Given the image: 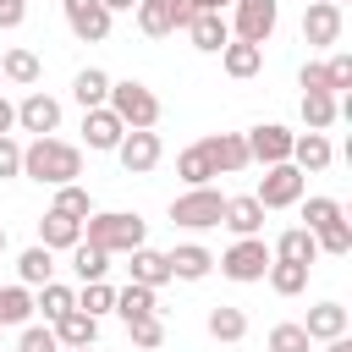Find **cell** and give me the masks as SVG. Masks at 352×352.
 Returning <instances> with one entry per match:
<instances>
[{
  "instance_id": "obj_1",
  "label": "cell",
  "mask_w": 352,
  "mask_h": 352,
  "mask_svg": "<svg viewBox=\"0 0 352 352\" xmlns=\"http://www.w3.org/2000/svg\"><path fill=\"white\" fill-rule=\"evenodd\" d=\"M22 176L38 182V187H66V182L82 176V148L60 143V138H33L22 148Z\"/></svg>"
},
{
  "instance_id": "obj_2",
  "label": "cell",
  "mask_w": 352,
  "mask_h": 352,
  "mask_svg": "<svg viewBox=\"0 0 352 352\" xmlns=\"http://www.w3.org/2000/svg\"><path fill=\"white\" fill-rule=\"evenodd\" d=\"M82 242L88 248H104L110 258L116 253H132V248H143V220L126 214V209H94L82 220Z\"/></svg>"
},
{
  "instance_id": "obj_3",
  "label": "cell",
  "mask_w": 352,
  "mask_h": 352,
  "mask_svg": "<svg viewBox=\"0 0 352 352\" xmlns=\"http://www.w3.org/2000/svg\"><path fill=\"white\" fill-rule=\"evenodd\" d=\"M104 110H110V116H116L126 132H154V121H160V99H154V88H148V82H138V77L110 82Z\"/></svg>"
},
{
  "instance_id": "obj_4",
  "label": "cell",
  "mask_w": 352,
  "mask_h": 352,
  "mask_svg": "<svg viewBox=\"0 0 352 352\" xmlns=\"http://www.w3.org/2000/svg\"><path fill=\"white\" fill-rule=\"evenodd\" d=\"M270 258H275V253H270V242H264V236H236V242H231V248H226L214 264H220V275H226V280L253 286V280H264Z\"/></svg>"
},
{
  "instance_id": "obj_5",
  "label": "cell",
  "mask_w": 352,
  "mask_h": 352,
  "mask_svg": "<svg viewBox=\"0 0 352 352\" xmlns=\"http://www.w3.org/2000/svg\"><path fill=\"white\" fill-rule=\"evenodd\" d=\"M302 192H308V176L286 160V165H264V182H258V209H292V204H302Z\"/></svg>"
},
{
  "instance_id": "obj_6",
  "label": "cell",
  "mask_w": 352,
  "mask_h": 352,
  "mask_svg": "<svg viewBox=\"0 0 352 352\" xmlns=\"http://www.w3.org/2000/svg\"><path fill=\"white\" fill-rule=\"evenodd\" d=\"M220 209H226V192H214V187H187L182 198H170V220L187 231L220 226Z\"/></svg>"
},
{
  "instance_id": "obj_7",
  "label": "cell",
  "mask_w": 352,
  "mask_h": 352,
  "mask_svg": "<svg viewBox=\"0 0 352 352\" xmlns=\"http://www.w3.org/2000/svg\"><path fill=\"white\" fill-rule=\"evenodd\" d=\"M275 22H280V6L275 0H231V33L242 44H258L264 50V38L275 33Z\"/></svg>"
},
{
  "instance_id": "obj_8",
  "label": "cell",
  "mask_w": 352,
  "mask_h": 352,
  "mask_svg": "<svg viewBox=\"0 0 352 352\" xmlns=\"http://www.w3.org/2000/svg\"><path fill=\"white\" fill-rule=\"evenodd\" d=\"M242 138H248V160H253V165H286L297 132H286L280 121H264V126H253V132H242Z\"/></svg>"
},
{
  "instance_id": "obj_9",
  "label": "cell",
  "mask_w": 352,
  "mask_h": 352,
  "mask_svg": "<svg viewBox=\"0 0 352 352\" xmlns=\"http://www.w3.org/2000/svg\"><path fill=\"white\" fill-rule=\"evenodd\" d=\"M341 6H330V0H308L302 6V38L314 44V50H330L336 38H341Z\"/></svg>"
},
{
  "instance_id": "obj_10",
  "label": "cell",
  "mask_w": 352,
  "mask_h": 352,
  "mask_svg": "<svg viewBox=\"0 0 352 352\" xmlns=\"http://www.w3.org/2000/svg\"><path fill=\"white\" fill-rule=\"evenodd\" d=\"M16 126L33 132V138H55V126H60V99H50L44 88H33V94L16 104Z\"/></svg>"
},
{
  "instance_id": "obj_11",
  "label": "cell",
  "mask_w": 352,
  "mask_h": 352,
  "mask_svg": "<svg viewBox=\"0 0 352 352\" xmlns=\"http://www.w3.org/2000/svg\"><path fill=\"white\" fill-rule=\"evenodd\" d=\"M160 132H126L121 143H116V160H121V170L126 176H148L154 165H160Z\"/></svg>"
},
{
  "instance_id": "obj_12",
  "label": "cell",
  "mask_w": 352,
  "mask_h": 352,
  "mask_svg": "<svg viewBox=\"0 0 352 352\" xmlns=\"http://www.w3.org/2000/svg\"><path fill=\"white\" fill-rule=\"evenodd\" d=\"M60 6H66V28H72L82 44L110 38V11H104L99 0H60Z\"/></svg>"
},
{
  "instance_id": "obj_13",
  "label": "cell",
  "mask_w": 352,
  "mask_h": 352,
  "mask_svg": "<svg viewBox=\"0 0 352 352\" xmlns=\"http://www.w3.org/2000/svg\"><path fill=\"white\" fill-rule=\"evenodd\" d=\"M330 160H336V148H330V138H324V132H297V138H292V165H297L302 176L330 170Z\"/></svg>"
},
{
  "instance_id": "obj_14",
  "label": "cell",
  "mask_w": 352,
  "mask_h": 352,
  "mask_svg": "<svg viewBox=\"0 0 352 352\" xmlns=\"http://www.w3.org/2000/svg\"><path fill=\"white\" fill-rule=\"evenodd\" d=\"M187 38H192V50H204V55H220V50L231 44V22H226L220 11H198V16L187 22Z\"/></svg>"
},
{
  "instance_id": "obj_15",
  "label": "cell",
  "mask_w": 352,
  "mask_h": 352,
  "mask_svg": "<svg viewBox=\"0 0 352 352\" xmlns=\"http://www.w3.org/2000/svg\"><path fill=\"white\" fill-rule=\"evenodd\" d=\"M209 160H214V176H231V170H248V138L242 132H220V138H204Z\"/></svg>"
},
{
  "instance_id": "obj_16",
  "label": "cell",
  "mask_w": 352,
  "mask_h": 352,
  "mask_svg": "<svg viewBox=\"0 0 352 352\" xmlns=\"http://www.w3.org/2000/svg\"><path fill=\"white\" fill-rule=\"evenodd\" d=\"M165 264H170V280H204L214 270V253L204 242H182V248L165 253Z\"/></svg>"
},
{
  "instance_id": "obj_17",
  "label": "cell",
  "mask_w": 352,
  "mask_h": 352,
  "mask_svg": "<svg viewBox=\"0 0 352 352\" xmlns=\"http://www.w3.org/2000/svg\"><path fill=\"white\" fill-rule=\"evenodd\" d=\"M82 242V220H72V214H60V209H44V220H38V248H77Z\"/></svg>"
},
{
  "instance_id": "obj_18",
  "label": "cell",
  "mask_w": 352,
  "mask_h": 352,
  "mask_svg": "<svg viewBox=\"0 0 352 352\" xmlns=\"http://www.w3.org/2000/svg\"><path fill=\"white\" fill-rule=\"evenodd\" d=\"M346 324H352V319H346L341 302H314L308 319H302V336H308V341H336V336H346Z\"/></svg>"
},
{
  "instance_id": "obj_19",
  "label": "cell",
  "mask_w": 352,
  "mask_h": 352,
  "mask_svg": "<svg viewBox=\"0 0 352 352\" xmlns=\"http://www.w3.org/2000/svg\"><path fill=\"white\" fill-rule=\"evenodd\" d=\"M220 226H231L236 236H258V231H264V209H258V198H253V192H242V198H226V209H220Z\"/></svg>"
},
{
  "instance_id": "obj_20",
  "label": "cell",
  "mask_w": 352,
  "mask_h": 352,
  "mask_svg": "<svg viewBox=\"0 0 352 352\" xmlns=\"http://www.w3.org/2000/svg\"><path fill=\"white\" fill-rule=\"evenodd\" d=\"M126 258H132L126 270H132V280H138V286H148V292H160V286L170 280V264H165V253H160V248H148V242H143V248H132Z\"/></svg>"
},
{
  "instance_id": "obj_21",
  "label": "cell",
  "mask_w": 352,
  "mask_h": 352,
  "mask_svg": "<svg viewBox=\"0 0 352 352\" xmlns=\"http://www.w3.org/2000/svg\"><path fill=\"white\" fill-rule=\"evenodd\" d=\"M121 138H126V126H121L104 104H99V110H82V143H88V148H116Z\"/></svg>"
},
{
  "instance_id": "obj_22",
  "label": "cell",
  "mask_w": 352,
  "mask_h": 352,
  "mask_svg": "<svg viewBox=\"0 0 352 352\" xmlns=\"http://www.w3.org/2000/svg\"><path fill=\"white\" fill-rule=\"evenodd\" d=\"M220 66H226V77L248 82V77H258V66H264V50H258V44H242V38H231V44L220 50Z\"/></svg>"
},
{
  "instance_id": "obj_23",
  "label": "cell",
  "mask_w": 352,
  "mask_h": 352,
  "mask_svg": "<svg viewBox=\"0 0 352 352\" xmlns=\"http://www.w3.org/2000/svg\"><path fill=\"white\" fill-rule=\"evenodd\" d=\"M38 77H44V66H38V55H33V50H6V55H0V82L33 88Z\"/></svg>"
},
{
  "instance_id": "obj_24",
  "label": "cell",
  "mask_w": 352,
  "mask_h": 352,
  "mask_svg": "<svg viewBox=\"0 0 352 352\" xmlns=\"http://www.w3.org/2000/svg\"><path fill=\"white\" fill-rule=\"evenodd\" d=\"M275 258H286V264H314L319 258V242H314V231H302V226H292V231H280L275 236V248H270Z\"/></svg>"
},
{
  "instance_id": "obj_25",
  "label": "cell",
  "mask_w": 352,
  "mask_h": 352,
  "mask_svg": "<svg viewBox=\"0 0 352 352\" xmlns=\"http://www.w3.org/2000/svg\"><path fill=\"white\" fill-rule=\"evenodd\" d=\"M16 275H22L16 286H28V292H33V286H50V275H55V253H50V248H38V242H33V248H22Z\"/></svg>"
},
{
  "instance_id": "obj_26",
  "label": "cell",
  "mask_w": 352,
  "mask_h": 352,
  "mask_svg": "<svg viewBox=\"0 0 352 352\" xmlns=\"http://www.w3.org/2000/svg\"><path fill=\"white\" fill-rule=\"evenodd\" d=\"M50 330H55V341H60V346H94V336H99V319H88L82 308H72V314H60Z\"/></svg>"
},
{
  "instance_id": "obj_27",
  "label": "cell",
  "mask_w": 352,
  "mask_h": 352,
  "mask_svg": "<svg viewBox=\"0 0 352 352\" xmlns=\"http://www.w3.org/2000/svg\"><path fill=\"white\" fill-rule=\"evenodd\" d=\"M72 99H77L82 110H99V104L110 99V77H104L99 66H82V72L72 77Z\"/></svg>"
},
{
  "instance_id": "obj_28",
  "label": "cell",
  "mask_w": 352,
  "mask_h": 352,
  "mask_svg": "<svg viewBox=\"0 0 352 352\" xmlns=\"http://www.w3.org/2000/svg\"><path fill=\"white\" fill-rule=\"evenodd\" d=\"M176 176H182L187 187H209V182H214V160H209V148H204V143L182 148V154H176Z\"/></svg>"
},
{
  "instance_id": "obj_29",
  "label": "cell",
  "mask_w": 352,
  "mask_h": 352,
  "mask_svg": "<svg viewBox=\"0 0 352 352\" xmlns=\"http://www.w3.org/2000/svg\"><path fill=\"white\" fill-rule=\"evenodd\" d=\"M204 324H209V336H214V341H226V346H236V341L248 336V314H242V308H231V302L209 308V319H204Z\"/></svg>"
},
{
  "instance_id": "obj_30",
  "label": "cell",
  "mask_w": 352,
  "mask_h": 352,
  "mask_svg": "<svg viewBox=\"0 0 352 352\" xmlns=\"http://www.w3.org/2000/svg\"><path fill=\"white\" fill-rule=\"evenodd\" d=\"M264 280H270V292H280V297H297V292L308 286V264H286V258H270Z\"/></svg>"
},
{
  "instance_id": "obj_31",
  "label": "cell",
  "mask_w": 352,
  "mask_h": 352,
  "mask_svg": "<svg viewBox=\"0 0 352 352\" xmlns=\"http://www.w3.org/2000/svg\"><path fill=\"white\" fill-rule=\"evenodd\" d=\"M116 314L132 324V319H143V314H160V302H154V292L148 286H138V280H126L121 292H116Z\"/></svg>"
},
{
  "instance_id": "obj_32",
  "label": "cell",
  "mask_w": 352,
  "mask_h": 352,
  "mask_svg": "<svg viewBox=\"0 0 352 352\" xmlns=\"http://www.w3.org/2000/svg\"><path fill=\"white\" fill-rule=\"evenodd\" d=\"M336 116H341V99H336V94H302V121H308V132H330Z\"/></svg>"
},
{
  "instance_id": "obj_33",
  "label": "cell",
  "mask_w": 352,
  "mask_h": 352,
  "mask_svg": "<svg viewBox=\"0 0 352 352\" xmlns=\"http://www.w3.org/2000/svg\"><path fill=\"white\" fill-rule=\"evenodd\" d=\"M72 270H77V280L88 286V280H104V270H110V253L104 248H88V242H77L72 248Z\"/></svg>"
},
{
  "instance_id": "obj_34",
  "label": "cell",
  "mask_w": 352,
  "mask_h": 352,
  "mask_svg": "<svg viewBox=\"0 0 352 352\" xmlns=\"http://www.w3.org/2000/svg\"><path fill=\"white\" fill-rule=\"evenodd\" d=\"M33 308H44V319L55 324L60 314H72V308H77V292H72V286H60V280H50V286H38Z\"/></svg>"
},
{
  "instance_id": "obj_35",
  "label": "cell",
  "mask_w": 352,
  "mask_h": 352,
  "mask_svg": "<svg viewBox=\"0 0 352 352\" xmlns=\"http://www.w3.org/2000/svg\"><path fill=\"white\" fill-rule=\"evenodd\" d=\"M33 314V292L28 286H0V324H28Z\"/></svg>"
},
{
  "instance_id": "obj_36",
  "label": "cell",
  "mask_w": 352,
  "mask_h": 352,
  "mask_svg": "<svg viewBox=\"0 0 352 352\" xmlns=\"http://www.w3.org/2000/svg\"><path fill=\"white\" fill-rule=\"evenodd\" d=\"M50 209H60V214H72V220H88V214H94V198H88V187L66 182V187H55V204H50Z\"/></svg>"
},
{
  "instance_id": "obj_37",
  "label": "cell",
  "mask_w": 352,
  "mask_h": 352,
  "mask_svg": "<svg viewBox=\"0 0 352 352\" xmlns=\"http://www.w3.org/2000/svg\"><path fill=\"white\" fill-rule=\"evenodd\" d=\"M302 231H324V226H336V220H346V209H341V198H308L302 204Z\"/></svg>"
},
{
  "instance_id": "obj_38",
  "label": "cell",
  "mask_w": 352,
  "mask_h": 352,
  "mask_svg": "<svg viewBox=\"0 0 352 352\" xmlns=\"http://www.w3.org/2000/svg\"><path fill=\"white\" fill-rule=\"evenodd\" d=\"M77 308H82L88 319H104V314L116 308V286H104V280H88V286H82V297H77Z\"/></svg>"
},
{
  "instance_id": "obj_39",
  "label": "cell",
  "mask_w": 352,
  "mask_h": 352,
  "mask_svg": "<svg viewBox=\"0 0 352 352\" xmlns=\"http://www.w3.org/2000/svg\"><path fill=\"white\" fill-rule=\"evenodd\" d=\"M314 242H319V253H330V258H346V253H352V226H346V220H336V226L314 231Z\"/></svg>"
},
{
  "instance_id": "obj_40",
  "label": "cell",
  "mask_w": 352,
  "mask_h": 352,
  "mask_svg": "<svg viewBox=\"0 0 352 352\" xmlns=\"http://www.w3.org/2000/svg\"><path fill=\"white\" fill-rule=\"evenodd\" d=\"M138 28L148 38H165L170 33V16H165V0H138Z\"/></svg>"
},
{
  "instance_id": "obj_41",
  "label": "cell",
  "mask_w": 352,
  "mask_h": 352,
  "mask_svg": "<svg viewBox=\"0 0 352 352\" xmlns=\"http://www.w3.org/2000/svg\"><path fill=\"white\" fill-rule=\"evenodd\" d=\"M126 336H132V346L154 352V346L165 341V324H160V314H143V319H132V324H126Z\"/></svg>"
},
{
  "instance_id": "obj_42",
  "label": "cell",
  "mask_w": 352,
  "mask_h": 352,
  "mask_svg": "<svg viewBox=\"0 0 352 352\" xmlns=\"http://www.w3.org/2000/svg\"><path fill=\"white\" fill-rule=\"evenodd\" d=\"M270 352H314V341L302 336V324H275L270 330Z\"/></svg>"
},
{
  "instance_id": "obj_43",
  "label": "cell",
  "mask_w": 352,
  "mask_h": 352,
  "mask_svg": "<svg viewBox=\"0 0 352 352\" xmlns=\"http://www.w3.org/2000/svg\"><path fill=\"white\" fill-rule=\"evenodd\" d=\"M324 77H330V94L341 99V94L352 88V55H330V60H324Z\"/></svg>"
},
{
  "instance_id": "obj_44",
  "label": "cell",
  "mask_w": 352,
  "mask_h": 352,
  "mask_svg": "<svg viewBox=\"0 0 352 352\" xmlns=\"http://www.w3.org/2000/svg\"><path fill=\"white\" fill-rule=\"evenodd\" d=\"M16 352H60V341H55V330H50V324H28Z\"/></svg>"
},
{
  "instance_id": "obj_45",
  "label": "cell",
  "mask_w": 352,
  "mask_h": 352,
  "mask_svg": "<svg viewBox=\"0 0 352 352\" xmlns=\"http://www.w3.org/2000/svg\"><path fill=\"white\" fill-rule=\"evenodd\" d=\"M297 82H302V94H330V77H324V60H308V66L297 72Z\"/></svg>"
},
{
  "instance_id": "obj_46",
  "label": "cell",
  "mask_w": 352,
  "mask_h": 352,
  "mask_svg": "<svg viewBox=\"0 0 352 352\" xmlns=\"http://www.w3.org/2000/svg\"><path fill=\"white\" fill-rule=\"evenodd\" d=\"M0 176H22V143L0 138Z\"/></svg>"
},
{
  "instance_id": "obj_47",
  "label": "cell",
  "mask_w": 352,
  "mask_h": 352,
  "mask_svg": "<svg viewBox=\"0 0 352 352\" xmlns=\"http://www.w3.org/2000/svg\"><path fill=\"white\" fill-rule=\"evenodd\" d=\"M165 16H170V33H187V22L198 11H192V0H165Z\"/></svg>"
},
{
  "instance_id": "obj_48",
  "label": "cell",
  "mask_w": 352,
  "mask_h": 352,
  "mask_svg": "<svg viewBox=\"0 0 352 352\" xmlns=\"http://www.w3.org/2000/svg\"><path fill=\"white\" fill-rule=\"evenodd\" d=\"M28 16V0H0V28H22Z\"/></svg>"
},
{
  "instance_id": "obj_49",
  "label": "cell",
  "mask_w": 352,
  "mask_h": 352,
  "mask_svg": "<svg viewBox=\"0 0 352 352\" xmlns=\"http://www.w3.org/2000/svg\"><path fill=\"white\" fill-rule=\"evenodd\" d=\"M11 126H16V104L0 94V138H11Z\"/></svg>"
},
{
  "instance_id": "obj_50",
  "label": "cell",
  "mask_w": 352,
  "mask_h": 352,
  "mask_svg": "<svg viewBox=\"0 0 352 352\" xmlns=\"http://www.w3.org/2000/svg\"><path fill=\"white\" fill-rule=\"evenodd\" d=\"M99 6H104L110 16H116V11H138V0H99Z\"/></svg>"
},
{
  "instance_id": "obj_51",
  "label": "cell",
  "mask_w": 352,
  "mask_h": 352,
  "mask_svg": "<svg viewBox=\"0 0 352 352\" xmlns=\"http://www.w3.org/2000/svg\"><path fill=\"white\" fill-rule=\"evenodd\" d=\"M231 0H192V11H226Z\"/></svg>"
},
{
  "instance_id": "obj_52",
  "label": "cell",
  "mask_w": 352,
  "mask_h": 352,
  "mask_svg": "<svg viewBox=\"0 0 352 352\" xmlns=\"http://www.w3.org/2000/svg\"><path fill=\"white\" fill-rule=\"evenodd\" d=\"M324 352H352V341H346V336H336V341H324Z\"/></svg>"
},
{
  "instance_id": "obj_53",
  "label": "cell",
  "mask_w": 352,
  "mask_h": 352,
  "mask_svg": "<svg viewBox=\"0 0 352 352\" xmlns=\"http://www.w3.org/2000/svg\"><path fill=\"white\" fill-rule=\"evenodd\" d=\"M60 352H94V346H60Z\"/></svg>"
},
{
  "instance_id": "obj_54",
  "label": "cell",
  "mask_w": 352,
  "mask_h": 352,
  "mask_svg": "<svg viewBox=\"0 0 352 352\" xmlns=\"http://www.w3.org/2000/svg\"><path fill=\"white\" fill-rule=\"evenodd\" d=\"M0 253H6V226H0Z\"/></svg>"
},
{
  "instance_id": "obj_55",
  "label": "cell",
  "mask_w": 352,
  "mask_h": 352,
  "mask_svg": "<svg viewBox=\"0 0 352 352\" xmlns=\"http://www.w3.org/2000/svg\"><path fill=\"white\" fill-rule=\"evenodd\" d=\"M330 6H346V0H330Z\"/></svg>"
},
{
  "instance_id": "obj_56",
  "label": "cell",
  "mask_w": 352,
  "mask_h": 352,
  "mask_svg": "<svg viewBox=\"0 0 352 352\" xmlns=\"http://www.w3.org/2000/svg\"><path fill=\"white\" fill-rule=\"evenodd\" d=\"M302 6H308V0H302Z\"/></svg>"
}]
</instances>
